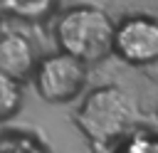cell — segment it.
Here are the masks:
<instances>
[{
  "label": "cell",
  "mask_w": 158,
  "mask_h": 153,
  "mask_svg": "<svg viewBox=\"0 0 158 153\" xmlns=\"http://www.w3.org/2000/svg\"><path fill=\"white\" fill-rule=\"evenodd\" d=\"M0 153H47L32 136L25 133H10L0 141Z\"/></svg>",
  "instance_id": "cell-9"
},
{
  "label": "cell",
  "mask_w": 158,
  "mask_h": 153,
  "mask_svg": "<svg viewBox=\"0 0 158 153\" xmlns=\"http://www.w3.org/2000/svg\"><path fill=\"white\" fill-rule=\"evenodd\" d=\"M156 138L158 136L146 131V128H133L126 138H121L114 146V153H153Z\"/></svg>",
  "instance_id": "cell-6"
},
{
  "label": "cell",
  "mask_w": 158,
  "mask_h": 153,
  "mask_svg": "<svg viewBox=\"0 0 158 153\" xmlns=\"http://www.w3.org/2000/svg\"><path fill=\"white\" fill-rule=\"evenodd\" d=\"M153 153H158V138H156V148H153Z\"/></svg>",
  "instance_id": "cell-10"
},
{
  "label": "cell",
  "mask_w": 158,
  "mask_h": 153,
  "mask_svg": "<svg viewBox=\"0 0 158 153\" xmlns=\"http://www.w3.org/2000/svg\"><path fill=\"white\" fill-rule=\"evenodd\" d=\"M20 99H22V94H20L17 79H10V76L0 74V118L12 116L20 106Z\"/></svg>",
  "instance_id": "cell-8"
},
{
  "label": "cell",
  "mask_w": 158,
  "mask_h": 153,
  "mask_svg": "<svg viewBox=\"0 0 158 153\" xmlns=\"http://www.w3.org/2000/svg\"><path fill=\"white\" fill-rule=\"evenodd\" d=\"M35 69V49L32 42L20 32L0 35V74L10 79H25Z\"/></svg>",
  "instance_id": "cell-5"
},
{
  "label": "cell",
  "mask_w": 158,
  "mask_h": 153,
  "mask_svg": "<svg viewBox=\"0 0 158 153\" xmlns=\"http://www.w3.org/2000/svg\"><path fill=\"white\" fill-rule=\"evenodd\" d=\"M138 109L116 84L89 91L77 111V126L94 146H116L136 128Z\"/></svg>",
  "instance_id": "cell-1"
},
{
  "label": "cell",
  "mask_w": 158,
  "mask_h": 153,
  "mask_svg": "<svg viewBox=\"0 0 158 153\" xmlns=\"http://www.w3.org/2000/svg\"><path fill=\"white\" fill-rule=\"evenodd\" d=\"M114 54L133 67L158 62V20L151 15L123 17L114 30Z\"/></svg>",
  "instance_id": "cell-4"
},
{
  "label": "cell",
  "mask_w": 158,
  "mask_h": 153,
  "mask_svg": "<svg viewBox=\"0 0 158 153\" xmlns=\"http://www.w3.org/2000/svg\"><path fill=\"white\" fill-rule=\"evenodd\" d=\"M52 2L54 0H2L5 10H10L17 17H25V20H40V17H44L52 10Z\"/></svg>",
  "instance_id": "cell-7"
},
{
  "label": "cell",
  "mask_w": 158,
  "mask_h": 153,
  "mask_svg": "<svg viewBox=\"0 0 158 153\" xmlns=\"http://www.w3.org/2000/svg\"><path fill=\"white\" fill-rule=\"evenodd\" d=\"M114 30H116V22L101 7L77 5V7H69L57 20L54 35L62 52L89 64L114 52Z\"/></svg>",
  "instance_id": "cell-2"
},
{
  "label": "cell",
  "mask_w": 158,
  "mask_h": 153,
  "mask_svg": "<svg viewBox=\"0 0 158 153\" xmlns=\"http://www.w3.org/2000/svg\"><path fill=\"white\" fill-rule=\"evenodd\" d=\"M86 84V64L67 52L44 57L35 69V89L49 104L77 99Z\"/></svg>",
  "instance_id": "cell-3"
}]
</instances>
